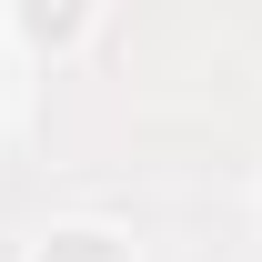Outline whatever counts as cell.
<instances>
[{
	"label": "cell",
	"mask_w": 262,
	"mask_h": 262,
	"mask_svg": "<svg viewBox=\"0 0 262 262\" xmlns=\"http://www.w3.org/2000/svg\"><path fill=\"white\" fill-rule=\"evenodd\" d=\"M10 31H20L31 61H71L101 31V0H10Z\"/></svg>",
	"instance_id": "cell-1"
},
{
	"label": "cell",
	"mask_w": 262,
	"mask_h": 262,
	"mask_svg": "<svg viewBox=\"0 0 262 262\" xmlns=\"http://www.w3.org/2000/svg\"><path fill=\"white\" fill-rule=\"evenodd\" d=\"M31 262H131V242L111 222H61V232H40Z\"/></svg>",
	"instance_id": "cell-2"
}]
</instances>
